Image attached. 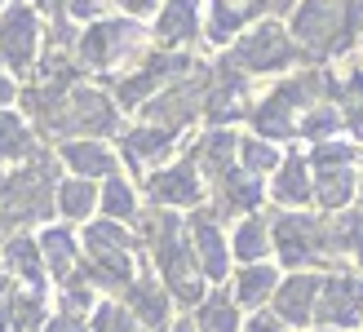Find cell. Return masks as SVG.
<instances>
[{
  "label": "cell",
  "instance_id": "7402d4cb",
  "mask_svg": "<svg viewBox=\"0 0 363 332\" xmlns=\"http://www.w3.org/2000/svg\"><path fill=\"white\" fill-rule=\"evenodd\" d=\"M191 323H195V332H244V310L235 306L230 288L217 284V288H208L204 297H199Z\"/></svg>",
  "mask_w": 363,
  "mask_h": 332
},
{
  "label": "cell",
  "instance_id": "8fae6325",
  "mask_svg": "<svg viewBox=\"0 0 363 332\" xmlns=\"http://www.w3.org/2000/svg\"><path fill=\"white\" fill-rule=\"evenodd\" d=\"M319 270H288L275 297H270V315L284 328H315V301H319Z\"/></svg>",
  "mask_w": 363,
  "mask_h": 332
},
{
  "label": "cell",
  "instance_id": "8d00e7d4",
  "mask_svg": "<svg viewBox=\"0 0 363 332\" xmlns=\"http://www.w3.org/2000/svg\"><path fill=\"white\" fill-rule=\"evenodd\" d=\"M306 332H333V328H306Z\"/></svg>",
  "mask_w": 363,
  "mask_h": 332
},
{
  "label": "cell",
  "instance_id": "ffe728a7",
  "mask_svg": "<svg viewBox=\"0 0 363 332\" xmlns=\"http://www.w3.org/2000/svg\"><path fill=\"white\" fill-rule=\"evenodd\" d=\"M35 244H40V262H45V275L49 280H67V275L80 270V239L71 226H45L35 235Z\"/></svg>",
  "mask_w": 363,
  "mask_h": 332
},
{
  "label": "cell",
  "instance_id": "83f0119b",
  "mask_svg": "<svg viewBox=\"0 0 363 332\" xmlns=\"http://www.w3.org/2000/svg\"><path fill=\"white\" fill-rule=\"evenodd\" d=\"M116 0H67V13L71 18H80V23H98V18H106V9H111Z\"/></svg>",
  "mask_w": 363,
  "mask_h": 332
},
{
  "label": "cell",
  "instance_id": "52a82bcc",
  "mask_svg": "<svg viewBox=\"0 0 363 332\" xmlns=\"http://www.w3.org/2000/svg\"><path fill=\"white\" fill-rule=\"evenodd\" d=\"M45 49V23L31 0H5L0 9V67L9 76H27Z\"/></svg>",
  "mask_w": 363,
  "mask_h": 332
},
{
  "label": "cell",
  "instance_id": "5b68a950",
  "mask_svg": "<svg viewBox=\"0 0 363 332\" xmlns=\"http://www.w3.org/2000/svg\"><path fill=\"white\" fill-rule=\"evenodd\" d=\"M301 58L293 35H288V27L279 23V18H262V23H252L248 31L235 35V45L222 53V62L235 67L240 76H279L284 67H293Z\"/></svg>",
  "mask_w": 363,
  "mask_h": 332
},
{
  "label": "cell",
  "instance_id": "4dcf8cb0",
  "mask_svg": "<svg viewBox=\"0 0 363 332\" xmlns=\"http://www.w3.org/2000/svg\"><path fill=\"white\" fill-rule=\"evenodd\" d=\"M116 5L124 9V18H147V13H155L164 0H116Z\"/></svg>",
  "mask_w": 363,
  "mask_h": 332
},
{
  "label": "cell",
  "instance_id": "e0dca14e",
  "mask_svg": "<svg viewBox=\"0 0 363 332\" xmlns=\"http://www.w3.org/2000/svg\"><path fill=\"white\" fill-rule=\"evenodd\" d=\"M270 199L279 209H311L315 204V177H311V160L301 151H284L279 169L270 173Z\"/></svg>",
  "mask_w": 363,
  "mask_h": 332
},
{
  "label": "cell",
  "instance_id": "e575fe53",
  "mask_svg": "<svg viewBox=\"0 0 363 332\" xmlns=\"http://www.w3.org/2000/svg\"><path fill=\"white\" fill-rule=\"evenodd\" d=\"M164 332H195V323H191V319H173Z\"/></svg>",
  "mask_w": 363,
  "mask_h": 332
},
{
  "label": "cell",
  "instance_id": "f546056e",
  "mask_svg": "<svg viewBox=\"0 0 363 332\" xmlns=\"http://www.w3.org/2000/svg\"><path fill=\"white\" fill-rule=\"evenodd\" d=\"M244 332H288L275 315H266V310H257L252 319H244Z\"/></svg>",
  "mask_w": 363,
  "mask_h": 332
},
{
  "label": "cell",
  "instance_id": "d590c367",
  "mask_svg": "<svg viewBox=\"0 0 363 332\" xmlns=\"http://www.w3.org/2000/svg\"><path fill=\"white\" fill-rule=\"evenodd\" d=\"M9 284H13V280H9V275H5V262H0V292H5Z\"/></svg>",
  "mask_w": 363,
  "mask_h": 332
},
{
  "label": "cell",
  "instance_id": "9a60e30c",
  "mask_svg": "<svg viewBox=\"0 0 363 332\" xmlns=\"http://www.w3.org/2000/svg\"><path fill=\"white\" fill-rule=\"evenodd\" d=\"M58 164L71 173V177H84V182H106L120 173V155L111 151L106 142H94V138H62L58 142Z\"/></svg>",
  "mask_w": 363,
  "mask_h": 332
},
{
  "label": "cell",
  "instance_id": "74e56055",
  "mask_svg": "<svg viewBox=\"0 0 363 332\" xmlns=\"http://www.w3.org/2000/svg\"><path fill=\"white\" fill-rule=\"evenodd\" d=\"M0 9H5V0H0Z\"/></svg>",
  "mask_w": 363,
  "mask_h": 332
},
{
  "label": "cell",
  "instance_id": "484cf974",
  "mask_svg": "<svg viewBox=\"0 0 363 332\" xmlns=\"http://www.w3.org/2000/svg\"><path fill=\"white\" fill-rule=\"evenodd\" d=\"M279 160H284V151L275 142H266V138H240V151H235V164H240V173H248V177H270L279 169Z\"/></svg>",
  "mask_w": 363,
  "mask_h": 332
},
{
  "label": "cell",
  "instance_id": "7a4b0ae2",
  "mask_svg": "<svg viewBox=\"0 0 363 332\" xmlns=\"http://www.w3.org/2000/svg\"><path fill=\"white\" fill-rule=\"evenodd\" d=\"M151 53V40H147V27L138 18H98L89 23L84 35L76 40V58L84 71H98V76H129V71Z\"/></svg>",
  "mask_w": 363,
  "mask_h": 332
},
{
  "label": "cell",
  "instance_id": "ac0fdd59",
  "mask_svg": "<svg viewBox=\"0 0 363 332\" xmlns=\"http://www.w3.org/2000/svg\"><path fill=\"white\" fill-rule=\"evenodd\" d=\"M279 266H270V262H252V266H240L230 275V297H235V306L240 310H266L270 306V297H275V288H279Z\"/></svg>",
  "mask_w": 363,
  "mask_h": 332
},
{
  "label": "cell",
  "instance_id": "d6986e66",
  "mask_svg": "<svg viewBox=\"0 0 363 332\" xmlns=\"http://www.w3.org/2000/svg\"><path fill=\"white\" fill-rule=\"evenodd\" d=\"M0 262H5V275L23 288H45L49 292V275H45V262H40V244L31 235L18 231L13 239H5L0 248Z\"/></svg>",
  "mask_w": 363,
  "mask_h": 332
},
{
  "label": "cell",
  "instance_id": "f1b7e54d",
  "mask_svg": "<svg viewBox=\"0 0 363 332\" xmlns=\"http://www.w3.org/2000/svg\"><path fill=\"white\" fill-rule=\"evenodd\" d=\"M40 332H89V319L84 315H67V310H49Z\"/></svg>",
  "mask_w": 363,
  "mask_h": 332
},
{
  "label": "cell",
  "instance_id": "7c38bea8",
  "mask_svg": "<svg viewBox=\"0 0 363 332\" xmlns=\"http://www.w3.org/2000/svg\"><path fill=\"white\" fill-rule=\"evenodd\" d=\"M138 177H147L151 169H160V164H169L177 155V142L169 128H155V124H133L129 133L120 138V151H116Z\"/></svg>",
  "mask_w": 363,
  "mask_h": 332
},
{
  "label": "cell",
  "instance_id": "d4e9b609",
  "mask_svg": "<svg viewBox=\"0 0 363 332\" xmlns=\"http://www.w3.org/2000/svg\"><path fill=\"white\" fill-rule=\"evenodd\" d=\"M35 155V133L27 116H18V111H0V164H23Z\"/></svg>",
  "mask_w": 363,
  "mask_h": 332
},
{
  "label": "cell",
  "instance_id": "836d02e7",
  "mask_svg": "<svg viewBox=\"0 0 363 332\" xmlns=\"http://www.w3.org/2000/svg\"><path fill=\"white\" fill-rule=\"evenodd\" d=\"M31 9L40 13V18H45V13H49V18H58V13L67 9V0H31Z\"/></svg>",
  "mask_w": 363,
  "mask_h": 332
},
{
  "label": "cell",
  "instance_id": "5bb4252c",
  "mask_svg": "<svg viewBox=\"0 0 363 332\" xmlns=\"http://www.w3.org/2000/svg\"><path fill=\"white\" fill-rule=\"evenodd\" d=\"M199 13H204V0H164L155 9V27H151L155 49L186 53V45L199 35Z\"/></svg>",
  "mask_w": 363,
  "mask_h": 332
},
{
  "label": "cell",
  "instance_id": "44dd1931",
  "mask_svg": "<svg viewBox=\"0 0 363 332\" xmlns=\"http://www.w3.org/2000/svg\"><path fill=\"white\" fill-rule=\"evenodd\" d=\"M226 244H230V257L240 266H252V262H266L270 257V213H248L235 221V231L226 235Z\"/></svg>",
  "mask_w": 363,
  "mask_h": 332
},
{
  "label": "cell",
  "instance_id": "d6a6232c",
  "mask_svg": "<svg viewBox=\"0 0 363 332\" xmlns=\"http://www.w3.org/2000/svg\"><path fill=\"white\" fill-rule=\"evenodd\" d=\"M18 231H23V226H18V221H13V213H9L5 204H0V244H5V239H13Z\"/></svg>",
  "mask_w": 363,
  "mask_h": 332
},
{
  "label": "cell",
  "instance_id": "9c48e42d",
  "mask_svg": "<svg viewBox=\"0 0 363 332\" xmlns=\"http://www.w3.org/2000/svg\"><path fill=\"white\" fill-rule=\"evenodd\" d=\"M363 323V275L359 270H328L315 301V328L354 332Z\"/></svg>",
  "mask_w": 363,
  "mask_h": 332
},
{
  "label": "cell",
  "instance_id": "3957f363",
  "mask_svg": "<svg viewBox=\"0 0 363 332\" xmlns=\"http://www.w3.org/2000/svg\"><path fill=\"white\" fill-rule=\"evenodd\" d=\"M270 253H275L279 266H288V270L333 266L328 217H323V213H306V209L270 213Z\"/></svg>",
  "mask_w": 363,
  "mask_h": 332
},
{
  "label": "cell",
  "instance_id": "8992f818",
  "mask_svg": "<svg viewBox=\"0 0 363 332\" xmlns=\"http://www.w3.org/2000/svg\"><path fill=\"white\" fill-rule=\"evenodd\" d=\"M120 128V106L102 84H71L62 111H58V133L62 138H111Z\"/></svg>",
  "mask_w": 363,
  "mask_h": 332
},
{
  "label": "cell",
  "instance_id": "277c9868",
  "mask_svg": "<svg viewBox=\"0 0 363 332\" xmlns=\"http://www.w3.org/2000/svg\"><path fill=\"white\" fill-rule=\"evenodd\" d=\"M288 35L306 58H333L359 40L341 0H297V9L288 13Z\"/></svg>",
  "mask_w": 363,
  "mask_h": 332
},
{
  "label": "cell",
  "instance_id": "2e32d148",
  "mask_svg": "<svg viewBox=\"0 0 363 332\" xmlns=\"http://www.w3.org/2000/svg\"><path fill=\"white\" fill-rule=\"evenodd\" d=\"M315 177V209L323 217H337V213H350L354 199H359V164H328V169H311Z\"/></svg>",
  "mask_w": 363,
  "mask_h": 332
},
{
  "label": "cell",
  "instance_id": "603a6c76",
  "mask_svg": "<svg viewBox=\"0 0 363 332\" xmlns=\"http://www.w3.org/2000/svg\"><path fill=\"white\" fill-rule=\"evenodd\" d=\"M98 213L106 217V221H120V226H133V221L142 217V195H138V187L124 173H116V177H106L102 187H98Z\"/></svg>",
  "mask_w": 363,
  "mask_h": 332
},
{
  "label": "cell",
  "instance_id": "ba28073f",
  "mask_svg": "<svg viewBox=\"0 0 363 332\" xmlns=\"http://www.w3.org/2000/svg\"><path fill=\"white\" fill-rule=\"evenodd\" d=\"M142 191L155 209H204L208 199V182L199 177V169L186 160V155H173L169 164H160L142 177Z\"/></svg>",
  "mask_w": 363,
  "mask_h": 332
},
{
  "label": "cell",
  "instance_id": "cb8c5ba5",
  "mask_svg": "<svg viewBox=\"0 0 363 332\" xmlns=\"http://www.w3.org/2000/svg\"><path fill=\"white\" fill-rule=\"evenodd\" d=\"M53 213H58L62 221H89L98 213V182L62 177L58 191H53Z\"/></svg>",
  "mask_w": 363,
  "mask_h": 332
},
{
  "label": "cell",
  "instance_id": "6da1fadb",
  "mask_svg": "<svg viewBox=\"0 0 363 332\" xmlns=\"http://www.w3.org/2000/svg\"><path fill=\"white\" fill-rule=\"evenodd\" d=\"M80 275L98 292L111 288V292H124L138 275H142V244L129 226H120V221H89L84 235H80Z\"/></svg>",
  "mask_w": 363,
  "mask_h": 332
},
{
  "label": "cell",
  "instance_id": "4316f807",
  "mask_svg": "<svg viewBox=\"0 0 363 332\" xmlns=\"http://www.w3.org/2000/svg\"><path fill=\"white\" fill-rule=\"evenodd\" d=\"M89 332H147V328L124 310L120 297H102L94 310H89Z\"/></svg>",
  "mask_w": 363,
  "mask_h": 332
},
{
  "label": "cell",
  "instance_id": "1f68e13d",
  "mask_svg": "<svg viewBox=\"0 0 363 332\" xmlns=\"http://www.w3.org/2000/svg\"><path fill=\"white\" fill-rule=\"evenodd\" d=\"M13 102H18V80L9 76L5 67H0V111H9Z\"/></svg>",
  "mask_w": 363,
  "mask_h": 332
},
{
  "label": "cell",
  "instance_id": "4fadbf2b",
  "mask_svg": "<svg viewBox=\"0 0 363 332\" xmlns=\"http://www.w3.org/2000/svg\"><path fill=\"white\" fill-rule=\"evenodd\" d=\"M120 301H124V310H129V315L147 328V332H164L173 323V310H177L173 297H169V288L160 284L155 275H147V270H142L138 280L120 292Z\"/></svg>",
  "mask_w": 363,
  "mask_h": 332
},
{
  "label": "cell",
  "instance_id": "30bf717a",
  "mask_svg": "<svg viewBox=\"0 0 363 332\" xmlns=\"http://www.w3.org/2000/svg\"><path fill=\"white\" fill-rule=\"evenodd\" d=\"M186 244L195 253V266L204 275V284H226L230 280V244H226V231H222V217L213 209H195L186 217Z\"/></svg>",
  "mask_w": 363,
  "mask_h": 332
}]
</instances>
